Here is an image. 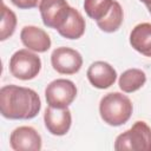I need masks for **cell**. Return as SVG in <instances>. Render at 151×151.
I'll return each mask as SVG.
<instances>
[{
    "mask_svg": "<svg viewBox=\"0 0 151 151\" xmlns=\"http://www.w3.org/2000/svg\"><path fill=\"white\" fill-rule=\"evenodd\" d=\"M17 27V15L15 13L9 9L5 2H2V11H1V26H0V40L4 41L13 35Z\"/></svg>",
    "mask_w": 151,
    "mask_h": 151,
    "instance_id": "2e32d148",
    "label": "cell"
},
{
    "mask_svg": "<svg viewBox=\"0 0 151 151\" xmlns=\"http://www.w3.org/2000/svg\"><path fill=\"white\" fill-rule=\"evenodd\" d=\"M132 103L129 97L120 92L105 94L99 103V113L104 123L111 126L125 124L132 114Z\"/></svg>",
    "mask_w": 151,
    "mask_h": 151,
    "instance_id": "3957f363",
    "label": "cell"
},
{
    "mask_svg": "<svg viewBox=\"0 0 151 151\" xmlns=\"http://www.w3.org/2000/svg\"><path fill=\"white\" fill-rule=\"evenodd\" d=\"M11 2L20 9H29L39 7L41 0H11Z\"/></svg>",
    "mask_w": 151,
    "mask_h": 151,
    "instance_id": "e0dca14e",
    "label": "cell"
},
{
    "mask_svg": "<svg viewBox=\"0 0 151 151\" xmlns=\"http://www.w3.org/2000/svg\"><path fill=\"white\" fill-rule=\"evenodd\" d=\"M41 109L39 94L28 87L5 85L0 90V112L7 119H32Z\"/></svg>",
    "mask_w": 151,
    "mask_h": 151,
    "instance_id": "6da1fadb",
    "label": "cell"
},
{
    "mask_svg": "<svg viewBox=\"0 0 151 151\" xmlns=\"http://www.w3.org/2000/svg\"><path fill=\"white\" fill-rule=\"evenodd\" d=\"M11 147L15 151H39L42 142L39 132L32 126H19L9 136Z\"/></svg>",
    "mask_w": 151,
    "mask_h": 151,
    "instance_id": "9c48e42d",
    "label": "cell"
},
{
    "mask_svg": "<svg viewBox=\"0 0 151 151\" xmlns=\"http://www.w3.org/2000/svg\"><path fill=\"white\" fill-rule=\"evenodd\" d=\"M87 79L92 86L104 90L114 84L117 72L106 61H94L87 70Z\"/></svg>",
    "mask_w": 151,
    "mask_h": 151,
    "instance_id": "8fae6325",
    "label": "cell"
},
{
    "mask_svg": "<svg viewBox=\"0 0 151 151\" xmlns=\"http://www.w3.org/2000/svg\"><path fill=\"white\" fill-rule=\"evenodd\" d=\"M20 39L25 47L38 53H44L51 47L50 35L37 26H25L20 32Z\"/></svg>",
    "mask_w": 151,
    "mask_h": 151,
    "instance_id": "7c38bea8",
    "label": "cell"
},
{
    "mask_svg": "<svg viewBox=\"0 0 151 151\" xmlns=\"http://www.w3.org/2000/svg\"><path fill=\"white\" fill-rule=\"evenodd\" d=\"M146 7H147V9H149V12H150V14H151V4H150V5H147Z\"/></svg>",
    "mask_w": 151,
    "mask_h": 151,
    "instance_id": "d6986e66",
    "label": "cell"
},
{
    "mask_svg": "<svg viewBox=\"0 0 151 151\" xmlns=\"http://www.w3.org/2000/svg\"><path fill=\"white\" fill-rule=\"evenodd\" d=\"M85 19L78 9L72 7L68 19L66 20L64 26L58 29V33L66 39H79L85 33Z\"/></svg>",
    "mask_w": 151,
    "mask_h": 151,
    "instance_id": "5bb4252c",
    "label": "cell"
},
{
    "mask_svg": "<svg viewBox=\"0 0 151 151\" xmlns=\"http://www.w3.org/2000/svg\"><path fill=\"white\" fill-rule=\"evenodd\" d=\"M41 70V60L29 50H19L9 59L11 74L20 80L35 78Z\"/></svg>",
    "mask_w": 151,
    "mask_h": 151,
    "instance_id": "5b68a950",
    "label": "cell"
},
{
    "mask_svg": "<svg viewBox=\"0 0 151 151\" xmlns=\"http://www.w3.org/2000/svg\"><path fill=\"white\" fill-rule=\"evenodd\" d=\"M45 97L48 106L64 109L76 99L77 86L68 79H55L46 86Z\"/></svg>",
    "mask_w": 151,
    "mask_h": 151,
    "instance_id": "8992f818",
    "label": "cell"
},
{
    "mask_svg": "<svg viewBox=\"0 0 151 151\" xmlns=\"http://www.w3.org/2000/svg\"><path fill=\"white\" fill-rule=\"evenodd\" d=\"M140 1H142V2H144V4H145V5H146V6H147V5H150V4H151V0H140Z\"/></svg>",
    "mask_w": 151,
    "mask_h": 151,
    "instance_id": "ac0fdd59",
    "label": "cell"
},
{
    "mask_svg": "<svg viewBox=\"0 0 151 151\" xmlns=\"http://www.w3.org/2000/svg\"><path fill=\"white\" fill-rule=\"evenodd\" d=\"M146 83V74L139 68H129L119 77V87L125 93L139 90Z\"/></svg>",
    "mask_w": 151,
    "mask_h": 151,
    "instance_id": "9a60e30c",
    "label": "cell"
},
{
    "mask_svg": "<svg viewBox=\"0 0 151 151\" xmlns=\"http://www.w3.org/2000/svg\"><path fill=\"white\" fill-rule=\"evenodd\" d=\"M130 44L137 52L151 58V24L142 22L134 26L130 33Z\"/></svg>",
    "mask_w": 151,
    "mask_h": 151,
    "instance_id": "4fadbf2b",
    "label": "cell"
},
{
    "mask_svg": "<svg viewBox=\"0 0 151 151\" xmlns=\"http://www.w3.org/2000/svg\"><path fill=\"white\" fill-rule=\"evenodd\" d=\"M38 8L44 25L57 31L64 26L72 9L66 0H41Z\"/></svg>",
    "mask_w": 151,
    "mask_h": 151,
    "instance_id": "52a82bcc",
    "label": "cell"
},
{
    "mask_svg": "<svg viewBox=\"0 0 151 151\" xmlns=\"http://www.w3.org/2000/svg\"><path fill=\"white\" fill-rule=\"evenodd\" d=\"M116 151H151V129L143 122H136L132 127L120 133L114 142Z\"/></svg>",
    "mask_w": 151,
    "mask_h": 151,
    "instance_id": "277c9868",
    "label": "cell"
},
{
    "mask_svg": "<svg viewBox=\"0 0 151 151\" xmlns=\"http://www.w3.org/2000/svg\"><path fill=\"white\" fill-rule=\"evenodd\" d=\"M45 126L53 136H64L68 132L72 124L71 111L67 107L58 109L48 106L44 113Z\"/></svg>",
    "mask_w": 151,
    "mask_h": 151,
    "instance_id": "30bf717a",
    "label": "cell"
},
{
    "mask_svg": "<svg viewBox=\"0 0 151 151\" xmlns=\"http://www.w3.org/2000/svg\"><path fill=\"white\" fill-rule=\"evenodd\" d=\"M51 64L60 74H76L83 66V58L78 51L61 46L52 52Z\"/></svg>",
    "mask_w": 151,
    "mask_h": 151,
    "instance_id": "ba28073f",
    "label": "cell"
},
{
    "mask_svg": "<svg viewBox=\"0 0 151 151\" xmlns=\"http://www.w3.org/2000/svg\"><path fill=\"white\" fill-rule=\"evenodd\" d=\"M84 9L106 33L118 31L124 20L123 8L117 0H84Z\"/></svg>",
    "mask_w": 151,
    "mask_h": 151,
    "instance_id": "7a4b0ae2",
    "label": "cell"
}]
</instances>
